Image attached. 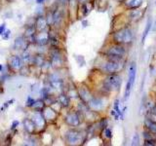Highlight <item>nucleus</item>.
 <instances>
[{
    "mask_svg": "<svg viewBox=\"0 0 156 146\" xmlns=\"http://www.w3.org/2000/svg\"><path fill=\"white\" fill-rule=\"evenodd\" d=\"M134 40V31L130 26H124L112 33V42L121 44V45H129Z\"/></svg>",
    "mask_w": 156,
    "mask_h": 146,
    "instance_id": "obj_1",
    "label": "nucleus"
},
{
    "mask_svg": "<svg viewBox=\"0 0 156 146\" xmlns=\"http://www.w3.org/2000/svg\"><path fill=\"white\" fill-rule=\"evenodd\" d=\"M105 55L106 60L124 61V58L127 55L126 46L112 42L111 45H109L105 50Z\"/></svg>",
    "mask_w": 156,
    "mask_h": 146,
    "instance_id": "obj_2",
    "label": "nucleus"
},
{
    "mask_svg": "<svg viewBox=\"0 0 156 146\" xmlns=\"http://www.w3.org/2000/svg\"><path fill=\"white\" fill-rule=\"evenodd\" d=\"M121 84H122V78L118 73L107 74L104 81H102V89L106 92H116L120 90Z\"/></svg>",
    "mask_w": 156,
    "mask_h": 146,
    "instance_id": "obj_3",
    "label": "nucleus"
},
{
    "mask_svg": "<svg viewBox=\"0 0 156 146\" xmlns=\"http://www.w3.org/2000/svg\"><path fill=\"white\" fill-rule=\"evenodd\" d=\"M124 67V61H112L106 60L101 65V72L105 74H114V73H119Z\"/></svg>",
    "mask_w": 156,
    "mask_h": 146,
    "instance_id": "obj_4",
    "label": "nucleus"
},
{
    "mask_svg": "<svg viewBox=\"0 0 156 146\" xmlns=\"http://www.w3.org/2000/svg\"><path fill=\"white\" fill-rule=\"evenodd\" d=\"M136 67L135 63H132L129 68V75H128V81H127L126 89H125V99L129 97L132 88L134 86L135 79H136Z\"/></svg>",
    "mask_w": 156,
    "mask_h": 146,
    "instance_id": "obj_5",
    "label": "nucleus"
},
{
    "mask_svg": "<svg viewBox=\"0 0 156 146\" xmlns=\"http://www.w3.org/2000/svg\"><path fill=\"white\" fill-rule=\"evenodd\" d=\"M87 104L89 106V108H91L95 112L104 110L106 106L105 99H102V97H99V96H92V99L89 100V102H88Z\"/></svg>",
    "mask_w": 156,
    "mask_h": 146,
    "instance_id": "obj_6",
    "label": "nucleus"
},
{
    "mask_svg": "<svg viewBox=\"0 0 156 146\" xmlns=\"http://www.w3.org/2000/svg\"><path fill=\"white\" fill-rule=\"evenodd\" d=\"M83 140V134L77 130H69L66 133V141L70 145H77Z\"/></svg>",
    "mask_w": 156,
    "mask_h": 146,
    "instance_id": "obj_7",
    "label": "nucleus"
},
{
    "mask_svg": "<svg viewBox=\"0 0 156 146\" xmlns=\"http://www.w3.org/2000/svg\"><path fill=\"white\" fill-rule=\"evenodd\" d=\"M66 122L71 127H78L81 124V116L80 111L79 112H69L66 116Z\"/></svg>",
    "mask_w": 156,
    "mask_h": 146,
    "instance_id": "obj_8",
    "label": "nucleus"
},
{
    "mask_svg": "<svg viewBox=\"0 0 156 146\" xmlns=\"http://www.w3.org/2000/svg\"><path fill=\"white\" fill-rule=\"evenodd\" d=\"M49 83L54 89H62L63 86L62 79L58 74H52L49 78Z\"/></svg>",
    "mask_w": 156,
    "mask_h": 146,
    "instance_id": "obj_9",
    "label": "nucleus"
},
{
    "mask_svg": "<svg viewBox=\"0 0 156 146\" xmlns=\"http://www.w3.org/2000/svg\"><path fill=\"white\" fill-rule=\"evenodd\" d=\"M143 3L144 0H125L123 5L127 10H136L140 8Z\"/></svg>",
    "mask_w": 156,
    "mask_h": 146,
    "instance_id": "obj_10",
    "label": "nucleus"
},
{
    "mask_svg": "<svg viewBox=\"0 0 156 146\" xmlns=\"http://www.w3.org/2000/svg\"><path fill=\"white\" fill-rule=\"evenodd\" d=\"M78 94H79V96L80 99L83 102H85V103H88L89 100L92 99V94L90 92V91L87 89L86 87H81L79 90H78Z\"/></svg>",
    "mask_w": 156,
    "mask_h": 146,
    "instance_id": "obj_11",
    "label": "nucleus"
},
{
    "mask_svg": "<svg viewBox=\"0 0 156 146\" xmlns=\"http://www.w3.org/2000/svg\"><path fill=\"white\" fill-rule=\"evenodd\" d=\"M32 121L35 124V127L37 128H43L45 126V117L40 113V111H38L32 116Z\"/></svg>",
    "mask_w": 156,
    "mask_h": 146,
    "instance_id": "obj_12",
    "label": "nucleus"
},
{
    "mask_svg": "<svg viewBox=\"0 0 156 146\" xmlns=\"http://www.w3.org/2000/svg\"><path fill=\"white\" fill-rule=\"evenodd\" d=\"M27 39L23 36H19L15 39L14 42V48L17 49V50H24L27 49Z\"/></svg>",
    "mask_w": 156,
    "mask_h": 146,
    "instance_id": "obj_13",
    "label": "nucleus"
},
{
    "mask_svg": "<svg viewBox=\"0 0 156 146\" xmlns=\"http://www.w3.org/2000/svg\"><path fill=\"white\" fill-rule=\"evenodd\" d=\"M63 63V58L61 53L58 51H55L52 54V64L54 66H61Z\"/></svg>",
    "mask_w": 156,
    "mask_h": 146,
    "instance_id": "obj_14",
    "label": "nucleus"
},
{
    "mask_svg": "<svg viewBox=\"0 0 156 146\" xmlns=\"http://www.w3.org/2000/svg\"><path fill=\"white\" fill-rule=\"evenodd\" d=\"M47 19L42 17V16H39L36 19V23H35V27L37 30L39 31H43V30H45L46 27H47Z\"/></svg>",
    "mask_w": 156,
    "mask_h": 146,
    "instance_id": "obj_15",
    "label": "nucleus"
},
{
    "mask_svg": "<svg viewBox=\"0 0 156 146\" xmlns=\"http://www.w3.org/2000/svg\"><path fill=\"white\" fill-rule=\"evenodd\" d=\"M143 16H144V11L143 10H140V8L136 10H130L129 18L131 21L136 22V21H139L140 18H143Z\"/></svg>",
    "mask_w": 156,
    "mask_h": 146,
    "instance_id": "obj_16",
    "label": "nucleus"
},
{
    "mask_svg": "<svg viewBox=\"0 0 156 146\" xmlns=\"http://www.w3.org/2000/svg\"><path fill=\"white\" fill-rule=\"evenodd\" d=\"M144 127L146 130H150L153 134L156 135V122L151 120L149 118H146L144 120Z\"/></svg>",
    "mask_w": 156,
    "mask_h": 146,
    "instance_id": "obj_17",
    "label": "nucleus"
},
{
    "mask_svg": "<svg viewBox=\"0 0 156 146\" xmlns=\"http://www.w3.org/2000/svg\"><path fill=\"white\" fill-rule=\"evenodd\" d=\"M53 16V24L54 26H58L62 21V14L60 10H56V11H54V13L52 14Z\"/></svg>",
    "mask_w": 156,
    "mask_h": 146,
    "instance_id": "obj_18",
    "label": "nucleus"
},
{
    "mask_svg": "<svg viewBox=\"0 0 156 146\" xmlns=\"http://www.w3.org/2000/svg\"><path fill=\"white\" fill-rule=\"evenodd\" d=\"M23 126H24V130H26L27 133H32L34 130V128H35V124L32 121V119H26L23 121Z\"/></svg>",
    "mask_w": 156,
    "mask_h": 146,
    "instance_id": "obj_19",
    "label": "nucleus"
},
{
    "mask_svg": "<svg viewBox=\"0 0 156 146\" xmlns=\"http://www.w3.org/2000/svg\"><path fill=\"white\" fill-rule=\"evenodd\" d=\"M11 66L14 69H20L22 67V58L19 56H14L11 58Z\"/></svg>",
    "mask_w": 156,
    "mask_h": 146,
    "instance_id": "obj_20",
    "label": "nucleus"
},
{
    "mask_svg": "<svg viewBox=\"0 0 156 146\" xmlns=\"http://www.w3.org/2000/svg\"><path fill=\"white\" fill-rule=\"evenodd\" d=\"M58 101L62 107H67L69 105V97L65 94H61L58 97Z\"/></svg>",
    "mask_w": 156,
    "mask_h": 146,
    "instance_id": "obj_21",
    "label": "nucleus"
},
{
    "mask_svg": "<svg viewBox=\"0 0 156 146\" xmlns=\"http://www.w3.org/2000/svg\"><path fill=\"white\" fill-rule=\"evenodd\" d=\"M44 117H45V119H48V120H54V119H56L57 113H56V111H54L52 108H47L44 111Z\"/></svg>",
    "mask_w": 156,
    "mask_h": 146,
    "instance_id": "obj_22",
    "label": "nucleus"
},
{
    "mask_svg": "<svg viewBox=\"0 0 156 146\" xmlns=\"http://www.w3.org/2000/svg\"><path fill=\"white\" fill-rule=\"evenodd\" d=\"M42 36L40 37H36L35 42L38 44L39 46H44L46 44L49 43V35H44V33H41Z\"/></svg>",
    "mask_w": 156,
    "mask_h": 146,
    "instance_id": "obj_23",
    "label": "nucleus"
},
{
    "mask_svg": "<svg viewBox=\"0 0 156 146\" xmlns=\"http://www.w3.org/2000/svg\"><path fill=\"white\" fill-rule=\"evenodd\" d=\"M143 136H144V140H156V135L153 134L150 130H146V129L143 131Z\"/></svg>",
    "mask_w": 156,
    "mask_h": 146,
    "instance_id": "obj_24",
    "label": "nucleus"
},
{
    "mask_svg": "<svg viewBox=\"0 0 156 146\" xmlns=\"http://www.w3.org/2000/svg\"><path fill=\"white\" fill-rule=\"evenodd\" d=\"M150 27H151V19H148L147 23H146L145 28H144V33H143V37H141V43H144V42L145 38H146V36H147V34H148V32H149V30H150Z\"/></svg>",
    "mask_w": 156,
    "mask_h": 146,
    "instance_id": "obj_25",
    "label": "nucleus"
},
{
    "mask_svg": "<svg viewBox=\"0 0 156 146\" xmlns=\"http://www.w3.org/2000/svg\"><path fill=\"white\" fill-rule=\"evenodd\" d=\"M26 38H28V39H31L33 38L34 36V33H35V27L34 26H28L27 29H26Z\"/></svg>",
    "mask_w": 156,
    "mask_h": 146,
    "instance_id": "obj_26",
    "label": "nucleus"
},
{
    "mask_svg": "<svg viewBox=\"0 0 156 146\" xmlns=\"http://www.w3.org/2000/svg\"><path fill=\"white\" fill-rule=\"evenodd\" d=\"M44 106H45V103H44L43 100H37V101H35V103L33 104L32 107L36 111H41L44 108Z\"/></svg>",
    "mask_w": 156,
    "mask_h": 146,
    "instance_id": "obj_27",
    "label": "nucleus"
},
{
    "mask_svg": "<svg viewBox=\"0 0 156 146\" xmlns=\"http://www.w3.org/2000/svg\"><path fill=\"white\" fill-rule=\"evenodd\" d=\"M32 61L35 62V64H37V65H39V66H42L43 64H44V58H43V57L42 56H40V55H38V56H36V57H34L33 58H32Z\"/></svg>",
    "mask_w": 156,
    "mask_h": 146,
    "instance_id": "obj_28",
    "label": "nucleus"
},
{
    "mask_svg": "<svg viewBox=\"0 0 156 146\" xmlns=\"http://www.w3.org/2000/svg\"><path fill=\"white\" fill-rule=\"evenodd\" d=\"M104 136L106 139H110L112 137V131L108 128H105L104 129Z\"/></svg>",
    "mask_w": 156,
    "mask_h": 146,
    "instance_id": "obj_29",
    "label": "nucleus"
},
{
    "mask_svg": "<svg viewBox=\"0 0 156 146\" xmlns=\"http://www.w3.org/2000/svg\"><path fill=\"white\" fill-rule=\"evenodd\" d=\"M91 11V8H88V3H82V12L84 16H87L88 14L90 13Z\"/></svg>",
    "mask_w": 156,
    "mask_h": 146,
    "instance_id": "obj_30",
    "label": "nucleus"
},
{
    "mask_svg": "<svg viewBox=\"0 0 156 146\" xmlns=\"http://www.w3.org/2000/svg\"><path fill=\"white\" fill-rule=\"evenodd\" d=\"M114 111L116 112V114L118 116H122V112L119 108V100L118 99H116L114 102Z\"/></svg>",
    "mask_w": 156,
    "mask_h": 146,
    "instance_id": "obj_31",
    "label": "nucleus"
},
{
    "mask_svg": "<svg viewBox=\"0 0 156 146\" xmlns=\"http://www.w3.org/2000/svg\"><path fill=\"white\" fill-rule=\"evenodd\" d=\"M140 144V137H139V134H135L133 139H132V145L133 146H136Z\"/></svg>",
    "mask_w": 156,
    "mask_h": 146,
    "instance_id": "obj_32",
    "label": "nucleus"
},
{
    "mask_svg": "<svg viewBox=\"0 0 156 146\" xmlns=\"http://www.w3.org/2000/svg\"><path fill=\"white\" fill-rule=\"evenodd\" d=\"M32 57H30V55H29L28 53H23V61H26V62H28L29 61H32Z\"/></svg>",
    "mask_w": 156,
    "mask_h": 146,
    "instance_id": "obj_33",
    "label": "nucleus"
},
{
    "mask_svg": "<svg viewBox=\"0 0 156 146\" xmlns=\"http://www.w3.org/2000/svg\"><path fill=\"white\" fill-rule=\"evenodd\" d=\"M76 61L77 62L79 63V65L82 66V65H84L85 64V60H84V57H83L82 56H77L76 57Z\"/></svg>",
    "mask_w": 156,
    "mask_h": 146,
    "instance_id": "obj_34",
    "label": "nucleus"
},
{
    "mask_svg": "<svg viewBox=\"0 0 156 146\" xmlns=\"http://www.w3.org/2000/svg\"><path fill=\"white\" fill-rule=\"evenodd\" d=\"M34 103H35V100H34L31 96H28L27 97V105L28 107H32Z\"/></svg>",
    "mask_w": 156,
    "mask_h": 146,
    "instance_id": "obj_35",
    "label": "nucleus"
},
{
    "mask_svg": "<svg viewBox=\"0 0 156 146\" xmlns=\"http://www.w3.org/2000/svg\"><path fill=\"white\" fill-rule=\"evenodd\" d=\"M144 145H146V146L156 145V140H144Z\"/></svg>",
    "mask_w": 156,
    "mask_h": 146,
    "instance_id": "obj_36",
    "label": "nucleus"
},
{
    "mask_svg": "<svg viewBox=\"0 0 156 146\" xmlns=\"http://www.w3.org/2000/svg\"><path fill=\"white\" fill-rule=\"evenodd\" d=\"M10 35H11V31H10V30H7V31H5V32L2 34V37H3V39H5V40H7V39L10 37Z\"/></svg>",
    "mask_w": 156,
    "mask_h": 146,
    "instance_id": "obj_37",
    "label": "nucleus"
},
{
    "mask_svg": "<svg viewBox=\"0 0 156 146\" xmlns=\"http://www.w3.org/2000/svg\"><path fill=\"white\" fill-rule=\"evenodd\" d=\"M12 102H14V99H12V100H9V101H6V102H5L4 106H3V107H1V110H3L4 108H7V107H8L10 104H12Z\"/></svg>",
    "mask_w": 156,
    "mask_h": 146,
    "instance_id": "obj_38",
    "label": "nucleus"
},
{
    "mask_svg": "<svg viewBox=\"0 0 156 146\" xmlns=\"http://www.w3.org/2000/svg\"><path fill=\"white\" fill-rule=\"evenodd\" d=\"M5 27H6V26H5V23H3V24H1V26H0V35H2V34L4 33V31H5Z\"/></svg>",
    "mask_w": 156,
    "mask_h": 146,
    "instance_id": "obj_39",
    "label": "nucleus"
},
{
    "mask_svg": "<svg viewBox=\"0 0 156 146\" xmlns=\"http://www.w3.org/2000/svg\"><path fill=\"white\" fill-rule=\"evenodd\" d=\"M18 125H19V122L18 121H14L13 124H12V129H16Z\"/></svg>",
    "mask_w": 156,
    "mask_h": 146,
    "instance_id": "obj_40",
    "label": "nucleus"
},
{
    "mask_svg": "<svg viewBox=\"0 0 156 146\" xmlns=\"http://www.w3.org/2000/svg\"><path fill=\"white\" fill-rule=\"evenodd\" d=\"M42 13H43V8H42V7H41V8H40V7H38V8H37V14H38V15H40V14H42Z\"/></svg>",
    "mask_w": 156,
    "mask_h": 146,
    "instance_id": "obj_41",
    "label": "nucleus"
},
{
    "mask_svg": "<svg viewBox=\"0 0 156 146\" xmlns=\"http://www.w3.org/2000/svg\"><path fill=\"white\" fill-rule=\"evenodd\" d=\"M44 1H45V0H36V2H37L38 4H43Z\"/></svg>",
    "mask_w": 156,
    "mask_h": 146,
    "instance_id": "obj_42",
    "label": "nucleus"
},
{
    "mask_svg": "<svg viewBox=\"0 0 156 146\" xmlns=\"http://www.w3.org/2000/svg\"><path fill=\"white\" fill-rule=\"evenodd\" d=\"M60 2H61L62 4H66V3L68 2V0H60Z\"/></svg>",
    "mask_w": 156,
    "mask_h": 146,
    "instance_id": "obj_43",
    "label": "nucleus"
},
{
    "mask_svg": "<svg viewBox=\"0 0 156 146\" xmlns=\"http://www.w3.org/2000/svg\"><path fill=\"white\" fill-rule=\"evenodd\" d=\"M78 1H79L80 3H85V2L88 1V0H78Z\"/></svg>",
    "mask_w": 156,
    "mask_h": 146,
    "instance_id": "obj_44",
    "label": "nucleus"
},
{
    "mask_svg": "<svg viewBox=\"0 0 156 146\" xmlns=\"http://www.w3.org/2000/svg\"><path fill=\"white\" fill-rule=\"evenodd\" d=\"M115 1H117V2H120V3H121V2L123 3V2L125 1V0H115Z\"/></svg>",
    "mask_w": 156,
    "mask_h": 146,
    "instance_id": "obj_45",
    "label": "nucleus"
},
{
    "mask_svg": "<svg viewBox=\"0 0 156 146\" xmlns=\"http://www.w3.org/2000/svg\"><path fill=\"white\" fill-rule=\"evenodd\" d=\"M153 30H155V31H156V22L154 23V26H153Z\"/></svg>",
    "mask_w": 156,
    "mask_h": 146,
    "instance_id": "obj_46",
    "label": "nucleus"
},
{
    "mask_svg": "<svg viewBox=\"0 0 156 146\" xmlns=\"http://www.w3.org/2000/svg\"><path fill=\"white\" fill-rule=\"evenodd\" d=\"M3 69V67H2V64H0V71H2Z\"/></svg>",
    "mask_w": 156,
    "mask_h": 146,
    "instance_id": "obj_47",
    "label": "nucleus"
}]
</instances>
